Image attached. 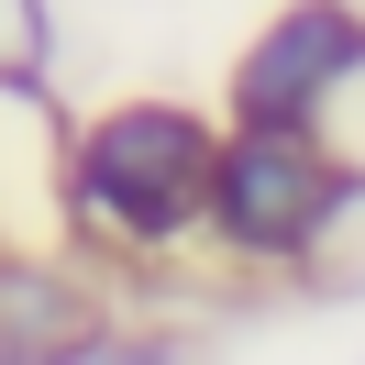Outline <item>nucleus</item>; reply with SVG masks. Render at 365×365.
<instances>
[{
  "label": "nucleus",
  "mask_w": 365,
  "mask_h": 365,
  "mask_svg": "<svg viewBox=\"0 0 365 365\" xmlns=\"http://www.w3.org/2000/svg\"><path fill=\"white\" fill-rule=\"evenodd\" d=\"M210 178H222V144L166 100H122L78 133V200H89V222L133 232V244H166L210 200Z\"/></svg>",
  "instance_id": "nucleus-1"
},
{
  "label": "nucleus",
  "mask_w": 365,
  "mask_h": 365,
  "mask_svg": "<svg viewBox=\"0 0 365 365\" xmlns=\"http://www.w3.org/2000/svg\"><path fill=\"white\" fill-rule=\"evenodd\" d=\"M365 67V23L343 0H288L266 34L232 67V100H244V133H310V111L332 100V78Z\"/></svg>",
  "instance_id": "nucleus-2"
},
{
  "label": "nucleus",
  "mask_w": 365,
  "mask_h": 365,
  "mask_svg": "<svg viewBox=\"0 0 365 365\" xmlns=\"http://www.w3.org/2000/svg\"><path fill=\"white\" fill-rule=\"evenodd\" d=\"M332 200H343V166L310 133H244V144H222V178H210L222 232L255 244V255H299Z\"/></svg>",
  "instance_id": "nucleus-3"
},
{
  "label": "nucleus",
  "mask_w": 365,
  "mask_h": 365,
  "mask_svg": "<svg viewBox=\"0 0 365 365\" xmlns=\"http://www.w3.org/2000/svg\"><path fill=\"white\" fill-rule=\"evenodd\" d=\"M100 310L78 277L34 266V255H0V365H100Z\"/></svg>",
  "instance_id": "nucleus-4"
}]
</instances>
